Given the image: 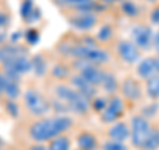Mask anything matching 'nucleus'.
Here are the masks:
<instances>
[{"label":"nucleus","instance_id":"1","mask_svg":"<svg viewBox=\"0 0 159 150\" xmlns=\"http://www.w3.org/2000/svg\"><path fill=\"white\" fill-rule=\"evenodd\" d=\"M73 118L69 114H56L40 117L29 125L28 136L32 142L48 143L54 137L66 134L73 128Z\"/></svg>","mask_w":159,"mask_h":150},{"label":"nucleus","instance_id":"2","mask_svg":"<svg viewBox=\"0 0 159 150\" xmlns=\"http://www.w3.org/2000/svg\"><path fill=\"white\" fill-rule=\"evenodd\" d=\"M60 51L73 57L74 60H84V61H89L97 64V65H102V64H105L110 60L109 52L106 49L101 48V45H98L97 41L90 43L84 40V41L80 43L62 44Z\"/></svg>","mask_w":159,"mask_h":150},{"label":"nucleus","instance_id":"3","mask_svg":"<svg viewBox=\"0 0 159 150\" xmlns=\"http://www.w3.org/2000/svg\"><path fill=\"white\" fill-rule=\"evenodd\" d=\"M54 100L65 109L66 113L76 114H88L90 112V100L84 97L81 93L77 92L72 85L68 84H57L54 87Z\"/></svg>","mask_w":159,"mask_h":150},{"label":"nucleus","instance_id":"4","mask_svg":"<svg viewBox=\"0 0 159 150\" xmlns=\"http://www.w3.org/2000/svg\"><path fill=\"white\" fill-rule=\"evenodd\" d=\"M23 102L27 110L36 118L45 117L51 110V102L33 88H28L23 92Z\"/></svg>","mask_w":159,"mask_h":150},{"label":"nucleus","instance_id":"5","mask_svg":"<svg viewBox=\"0 0 159 150\" xmlns=\"http://www.w3.org/2000/svg\"><path fill=\"white\" fill-rule=\"evenodd\" d=\"M130 143L134 149H141L142 145L145 143V141L147 139L148 134L152 130V125L151 121L147 120L146 117H143L142 114H137L134 116L130 121Z\"/></svg>","mask_w":159,"mask_h":150},{"label":"nucleus","instance_id":"6","mask_svg":"<svg viewBox=\"0 0 159 150\" xmlns=\"http://www.w3.org/2000/svg\"><path fill=\"white\" fill-rule=\"evenodd\" d=\"M123 114H125V100L117 94H113V96L107 97L106 106L99 113V118L103 124L110 125L119 121Z\"/></svg>","mask_w":159,"mask_h":150},{"label":"nucleus","instance_id":"7","mask_svg":"<svg viewBox=\"0 0 159 150\" xmlns=\"http://www.w3.org/2000/svg\"><path fill=\"white\" fill-rule=\"evenodd\" d=\"M73 68L76 69V73L81 74L84 78L88 80L94 87L99 88L103 78V74H105V71L101 68V65H97V64H93L89 61H84V60H74Z\"/></svg>","mask_w":159,"mask_h":150},{"label":"nucleus","instance_id":"8","mask_svg":"<svg viewBox=\"0 0 159 150\" xmlns=\"http://www.w3.org/2000/svg\"><path fill=\"white\" fill-rule=\"evenodd\" d=\"M154 29L147 24H138L131 28L130 40L141 51H147L152 48L154 40Z\"/></svg>","mask_w":159,"mask_h":150},{"label":"nucleus","instance_id":"9","mask_svg":"<svg viewBox=\"0 0 159 150\" xmlns=\"http://www.w3.org/2000/svg\"><path fill=\"white\" fill-rule=\"evenodd\" d=\"M98 15L93 11H76L69 16V24L80 32H88L97 26Z\"/></svg>","mask_w":159,"mask_h":150},{"label":"nucleus","instance_id":"10","mask_svg":"<svg viewBox=\"0 0 159 150\" xmlns=\"http://www.w3.org/2000/svg\"><path fill=\"white\" fill-rule=\"evenodd\" d=\"M116 51H117L118 57L123 63L129 64V65L137 64L141 60V49L131 40H119L117 43Z\"/></svg>","mask_w":159,"mask_h":150},{"label":"nucleus","instance_id":"11","mask_svg":"<svg viewBox=\"0 0 159 150\" xmlns=\"http://www.w3.org/2000/svg\"><path fill=\"white\" fill-rule=\"evenodd\" d=\"M119 91L122 93V98L127 100L131 102H137L142 98L143 94V88L141 87L138 80L134 77H126L122 80V82L119 84Z\"/></svg>","mask_w":159,"mask_h":150},{"label":"nucleus","instance_id":"12","mask_svg":"<svg viewBox=\"0 0 159 150\" xmlns=\"http://www.w3.org/2000/svg\"><path fill=\"white\" fill-rule=\"evenodd\" d=\"M69 81H70V85L77 92H80L84 97H86L88 100H90V101L98 94V88L94 87L93 84H90L88 80H85L81 74H78V73L72 74Z\"/></svg>","mask_w":159,"mask_h":150},{"label":"nucleus","instance_id":"13","mask_svg":"<svg viewBox=\"0 0 159 150\" xmlns=\"http://www.w3.org/2000/svg\"><path fill=\"white\" fill-rule=\"evenodd\" d=\"M107 139L117 142H127L130 139V126L125 121H117L109 125L107 132H106Z\"/></svg>","mask_w":159,"mask_h":150},{"label":"nucleus","instance_id":"14","mask_svg":"<svg viewBox=\"0 0 159 150\" xmlns=\"http://www.w3.org/2000/svg\"><path fill=\"white\" fill-rule=\"evenodd\" d=\"M137 74H138L139 78L145 80V81H147L148 78L159 74L155 57L148 56V57L139 60V61L137 63Z\"/></svg>","mask_w":159,"mask_h":150},{"label":"nucleus","instance_id":"15","mask_svg":"<svg viewBox=\"0 0 159 150\" xmlns=\"http://www.w3.org/2000/svg\"><path fill=\"white\" fill-rule=\"evenodd\" d=\"M54 3L60 7L72 8L74 11H93L99 8L94 0H54Z\"/></svg>","mask_w":159,"mask_h":150},{"label":"nucleus","instance_id":"16","mask_svg":"<svg viewBox=\"0 0 159 150\" xmlns=\"http://www.w3.org/2000/svg\"><path fill=\"white\" fill-rule=\"evenodd\" d=\"M77 150H99V142L92 132H81L76 137Z\"/></svg>","mask_w":159,"mask_h":150},{"label":"nucleus","instance_id":"17","mask_svg":"<svg viewBox=\"0 0 159 150\" xmlns=\"http://www.w3.org/2000/svg\"><path fill=\"white\" fill-rule=\"evenodd\" d=\"M20 12H21V17L29 24L39 21L40 17H41V12H40L39 8L34 7L33 0H24L21 3Z\"/></svg>","mask_w":159,"mask_h":150},{"label":"nucleus","instance_id":"18","mask_svg":"<svg viewBox=\"0 0 159 150\" xmlns=\"http://www.w3.org/2000/svg\"><path fill=\"white\" fill-rule=\"evenodd\" d=\"M99 88L106 94H109V96L116 94L119 91V81L116 77V74L105 71V74H103V78H102V82L99 85Z\"/></svg>","mask_w":159,"mask_h":150},{"label":"nucleus","instance_id":"19","mask_svg":"<svg viewBox=\"0 0 159 150\" xmlns=\"http://www.w3.org/2000/svg\"><path fill=\"white\" fill-rule=\"evenodd\" d=\"M21 94V89H20V81L19 80H13L6 76V85H4V96L6 100H16Z\"/></svg>","mask_w":159,"mask_h":150},{"label":"nucleus","instance_id":"20","mask_svg":"<svg viewBox=\"0 0 159 150\" xmlns=\"http://www.w3.org/2000/svg\"><path fill=\"white\" fill-rule=\"evenodd\" d=\"M31 64H32L31 72H33L36 74V77H44L49 69L47 59L44 57L43 54H36V56L31 57Z\"/></svg>","mask_w":159,"mask_h":150},{"label":"nucleus","instance_id":"21","mask_svg":"<svg viewBox=\"0 0 159 150\" xmlns=\"http://www.w3.org/2000/svg\"><path fill=\"white\" fill-rule=\"evenodd\" d=\"M47 145L49 150H72V141L66 134L54 137Z\"/></svg>","mask_w":159,"mask_h":150},{"label":"nucleus","instance_id":"22","mask_svg":"<svg viewBox=\"0 0 159 150\" xmlns=\"http://www.w3.org/2000/svg\"><path fill=\"white\" fill-rule=\"evenodd\" d=\"M145 92L151 98L152 101H158L159 100V74L148 78L145 84Z\"/></svg>","mask_w":159,"mask_h":150},{"label":"nucleus","instance_id":"23","mask_svg":"<svg viewBox=\"0 0 159 150\" xmlns=\"http://www.w3.org/2000/svg\"><path fill=\"white\" fill-rule=\"evenodd\" d=\"M114 36V28L110 24H102L96 33V41L98 44H106Z\"/></svg>","mask_w":159,"mask_h":150},{"label":"nucleus","instance_id":"24","mask_svg":"<svg viewBox=\"0 0 159 150\" xmlns=\"http://www.w3.org/2000/svg\"><path fill=\"white\" fill-rule=\"evenodd\" d=\"M139 150H159V128H152L151 133Z\"/></svg>","mask_w":159,"mask_h":150},{"label":"nucleus","instance_id":"25","mask_svg":"<svg viewBox=\"0 0 159 150\" xmlns=\"http://www.w3.org/2000/svg\"><path fill=\"white\" fill-rule=\"evenodd\" d=\"M121 11L123 15H126L127 17H137L139 15V8L138 6L131 0H122L121 2Z\"/></svg>","mask_w":159,"mask_h":150},{"label":"nucleus","instance_id":"26","mask_svg":"<svg viewBox=\"0 0 159 150\" xmlns=\"http://www.w3.org/2000/svg\"><path fill=\"white\" fill-rule=\"evenodd\" d=\"M51 73L54 78L57 80H65V78H70V73H69V68L62 65V64H56L52 69H51Z\"/></svg>","mask_w":159,"mask_h":150},{"label":"nucleus","instance_id":"27","mask_svg":"<svg viewBox=\"0 0 159 150\" xmlns=\"http://www.w3.org/2000/svg\"><path fill=\"white\" fill-rule=\"evenodd\" d=\"M101 150H129V146L125 142H117L111 139H106L101 143Z\"/></svg>","mask_w":159,"mask_h":150},{"label":"nucleus","instance_id":"28","mask_svg":"<svg viewBox=\"0 0 159 150\" xmlns=\"http://www.w3.org/2000/svg\"><path fill=\"white\" fill-rule=\"evenodd\" d=\"M106 102H107V97H102V96H98L97 94V96L90 101V108L93 110L101 113L103 110V108L106 106Z\"/></svg>","mask_w":159,"mask_h":150},{"label":"nucleus","instance_id":"29","mask_svg":"<svg viewBox=\"0 0 159 150\" xmlns=\"http://www.w3.org/2000/svg\"><path fill=\"white\" fill-rule=\"evenodd\" d=\"M158 110H159V105L157 104V102H151V104H148V105H146L145 108L142 109V116L143 117H146L147 120H151V118H154L157 116V113H158Z\"/></svg>","mask_w":159,"mask_h":150},{"label":"nucleus","instance_id":"30","mask_svg":"<svg viewBox=\"0 0 159 150\" xmlns=\"http://www.w3.org/2000/svg\"><path fill=\"white\" fill-rule=\"evenodd\" d=\"M24 39H25V41L29 44V45H34V44H37L39 40H40V33H39L37 29L29 28L28 31L24 33Z\"/></svg>","mask_w":159,"mask_h":150},{"label":"nucleus","instance_id":"31","mask_svg":"<svg viewBox=\"0 0 159 150\" xmlns=\"http://www.w3.org/2000/svg\"><path fill=\"white\" fill-rule=\"evenodd\" d=\"M6 106H7V112L11 114L12 117L19 116V106H17L16 101H13V100H6Z\"/></svg>","mask_w":159,"mask_h":150},{"label":"nucleus","instance_id":"32","mask_svg":"<svg viewBox=\"0 0 159 150\" xmlns=\"http://www.w3.org/2000/svg\"><path fill=\"white\" fill-rule=\"evenodd\" d=\"M150 21L154 26H159V7H155L150 12Z\"/></svg>","mask_w":159,"mask_h":150},{"label":"nucleus","instance_id":"33","mask_svg":"<svg viewBox=\"0 0 159 150\" xmlns=\"http://www.w3.org/2000/svg\"><path fill=\"white\" fill-rule=\"evenodd\" d=\"M25 150H49V149H48V145H47V143H37V142H33V143L29 145V146H27Z\"/></svg>","mask_w":159,"mask_h":150},{"label":"nucleus","instance_id":"34","mask_svg":"<svg viewBox=\"0 0 159 150\" xmlns=\"http://www.w3.org/2000/svg\"><path fill=\"white\" fill-rule=\"evenodd\" d=\"M4 85H6V74L0 69V97L4 96Z\"/></svg>","mask_w":159,"mask_h":150},{"label":"nucleus","instance_id":"35","mask_svg":"<svg viewBox=\"0 0 159 150\" xmlns=\"http://www.w3.org/2000/svg\"><path fill=\"white\" fill-rule=\"evenodd\" d=\"M152 48L159 53V29L154 33V40H152Z\"/></svg>","mask_w":159,"mask_h":150},{"label":"nucleus","instance_id":"36","mask_svg":"<svg viewBox=\"0 0 159 150\" xmlns=\"http://www.w3.org/2000/svg\"><path fill=\"white\" fill-rule=\"evenodd\" d=\"M7 21H8V17L6 16V13L0 12V28H3L4 26H7Z\"/></svg>","mask_w":159,"mask_h":150},{"label":"nucleus","instance_id":"37","mask_svg":"<svg viewBox=\"0 0 159 150\" xmlns=\"http://www.w3.org/2000/svg\"><path fill=\"white\" fill-rule=\"evenodd\" d=\"M102 3H117V2H122V0H101Z\"/></svg>","mask_w":159,"mask_h":150},{"label":"nucleus","instance_id":"38","mask_svg":"<svg viewBox=\"0 0 159 150\" xmlns=\"http://www.w3.org/2000/svg\"><path fill=\"white\" fill-rule=\"evenodd\" d=\"M4 40H6V36H4V33H0V45L4 44Z\"/></svg>","mask_w":159,"mask_h":150},{"label":"nucleus","instance_id":"39","mask_svg":"<svg viewBox=\"0 0 159 150\" xmlns=\"http://www.w3.org/2000/svg\"><path fill=\"white\" fill-rule=\"evenodd\" d=\"M155 61H157V67H158V72H159V53L155 56Z\"/></svg>","mask_w":159,"mask_h":150},{"label":"nucleus","instance_id":"40","mask_svg":"<svg viewBox=\"0 0 159 150\" xmlns=\"http://www.w3.org/2000/svg\"><path fill=\"white\" fill-rule=\"evenodd\" d=\"M145 2H146V3H150V4H155L158 0H145Z\"/></svg>","mask_w":159,"mask_h":150},{"label":"nucleus","instance_id":"41","mask_svg":"<svg viewBox=\"0 0 159 150\" xmlns=\"http://www.w3.org/2000/svg\"><path fill=\"white\" fill-rule=\"evenodd\" d=\"M0 150H7V149H4V145H2V146H0Z\"/></svg>","mask_w":159,"mask_h":150},{"label":"nucleus","instance_id":"42","mask_svg":"<svg viewBox=\"0 0 159 150\" xmlns=\"http://www.w3.org/2000/svg\"><path fill=\"white\" fill-rule=\"evenodd\" d=\"M2 145H3V141H2V138H0V146H2Z\"/></svg>","mask_w":159,"mask_h":150},{"label":"nucleus","instance_id":"43","mask_svg":"<svg viewBox=\"0 0 159 150\" xmlns=\"http://www.w3.org/2000/svg\"><path fill=\"white\" fill-rule=\"evenodd\" d=\"M0 33H2V28H0Z\"/></svg>","mask_w":159,"mask_h":150}]
</instances>
